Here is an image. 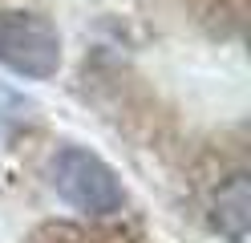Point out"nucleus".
Returning <instances> with one entry per match:
<instances>
[{
	"mask_svg": "<svg viewBox=\"0 0 251 243\" xmlns=\"http://www.w3.org/2000/svg\"><path fill=\"white\" fill-rule=\"evenodd\" d=\"M49 187L65 207L81 211V215H114L126 207L122 178L101 154L85 150V146H61L49 158Z\"/></svg>",
	"mask_w": 251,
	"mask_h": 243,
	"instance_id": "1",
	"label": "nucleus"
},
{
	"mask_svg": "<svg viewBox=\"0 0 251 243\" xmlns=\"http://www.w3.org/2000/svg\"><path fill=\"white\" fill-rule=\"evenodd\" d=\"M0 65L28 81H49L61 69V32L49 16L28 8L0 12Z\"/></svg>",
	"mask_w": 251,
	"mask_h": 243,
	"instance_id": "2",
	"label": "nucleus"
},
{
	"mask_svg": "<svg viewBox=\"0 0 251 243\" xmlns=\"http://www.w3.org/2000/svg\"><path fill=\"white\" fill-rule=\"evenodd\" d=\"M219 227L231 235V243H243L247 235V183L243 178H235L227 190H219Z\"/></svg>",
	"mask_w": 251,
	"mask_h": 243,
	"instance_id": "3",
	"label": "nucleus"
}]
</instances>
